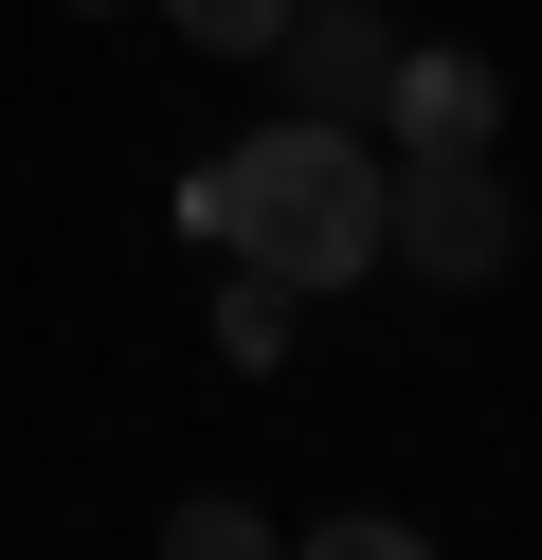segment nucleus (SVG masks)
I'll list each match as a JSON object with an SVG mask.
<instances>
[{"label":"nucleus","instance_id":"nucleus-1","mask_svg":"<svg viewBox=\"0 0 542 560\" xmlns=\"http://www.w3.org/2000/svg\"><path fill=\"white\" fill-rule=\"evenodd\" d=\"M199 235L235 271H272V290H361L397 254V182L361 127H272V145L199 163Z\"/></svg>","mask_w":542,"mask_h":560},{"label":"nucleus","instance_id":"nucleus-2","mask_svg":"<svg viewBox=\"0 0 542 560\" xmlns=\"http://www.w3.org/2000/svg\"><path fill=\"white\" fill-rule=\"evenodd\" d=\"M506 254H524V218H506V163H397V271H434V290H488Z\"/></svg>","mask_w":542,"mask_h":560},{"label":"nucleus","instance_id":"nucleus-3","mask_svg":"<svg viewBox=\"0 0 542 560\" xmlns=\"http://www.w3.org/2000/svg\"><path fill=\"white\" fill-rule=\"evenodd\" d=\"M289 73H308V127L397 109V19H361V0H308V19H289Z\"/></svg>","mask_w":542,"mask_h":560},{"label":"nucleus","instance_id":"nucleus-4","mask_svg":"<svg viewBox=\"0 0 542 560\" xmlns=\"http://www.w3.org/2000/svg\"><path fill=\"white\" fill-rule=\"evenodd\" d=\"M397 145H416V163H488V127H506V73H488V55H397Z\"/></svg>","mask_w":542,"mask_h":560},{"label":"nucleus","instance_id":"nucleus-5","mask_svg":"<svg viewBox=\"0 0 542 560\" xmlns=\"http://www.w3.org/2000/svg\"><path fill=\"white\" fill-rule=\"evenodd\" d=\"M181 37L199 55H289V19H308V0H163Z\"/></svg>","mask_w":542,"mask_h":560},{"label":"nucleus","instance_id":"nucleus-6","mask_svg":"<svg viewBox=\"0 0 542 560\" xmlns=\"http://www.w3.org/2000/svg\"><path fill=\"white\" fill-rule=\"evenodd\" d=\"M217 362H253V380L289 362V290H272V271H235V290H217Z\"/></svg>","mask_w":542,"mask_h":560},{"label":"nucleus","instance_id":"nucleus-7","mask_svg":"<svg viewBox=\"0 0 542 560\" xmlns=\"http://www.w3.org/2000/svg\"><path fill=\"white\" fill-rule=\"evenodd\" d=\"M163 560H289V542H272L253 506H217V488H199V506H163Z\"/></svg>","mask_w":542,"mask_h":560},{"label":"nucleus","instance_id":"nucleus-8","mask_svg":"<svg viewBox=\"0 0 542 560\" xmlns=\"http://www.w3.org/2000/svg\"><path fill=\"white\" fill-rule=\"evenodd\" d=\"M289 560H434V542H416V524H308Z\"/></svg>","mask_w":542,"mask_h":560},{"label":"nucleus","instance_id":"nucleus-9","mask_svg":"<svg viewBox=\"0 0 542 560\" xmlns=\"http://www.w3.org/2000/svg\"><path fill=\"white\" fill-rule=\"evenodd\" d=\"M91 19H108V0H91Z\"/></svg>","mask_w":542,"mask_h":560}]
</instances>
